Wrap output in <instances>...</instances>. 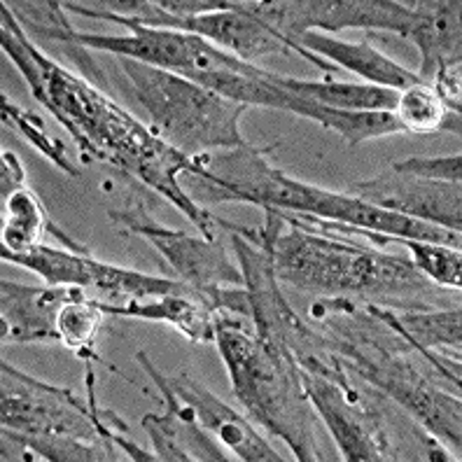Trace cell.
<instances>
[{"mask_svg": "<svg viewBox=\"0 0 462 462\" xmlns=\"http://www.w3.org/2000/svg\"><path fill=\"white\" fill-rule=\"evenodd\" d=\"M215 346L225 360L231 393L254 423L290 446L299 462L325 460L316 439V409L301 374L281 341L254 329L234 310H215Z\"/></svg>", "mask_w": 462, "mask_h": 462, "instance_id": "5", "label": "cell"}, {"mask_svg": "<svg viewBox=\"0 0 462 462\" xmlns=\"http://www.w3.org/2000/svg\"><path fill=\"white\" fill-rule=\"evenodd\" d=\"M430 85L434 87L437 97L441 98V103H444L448 113H462V59L460 61L441 63L434 70V78Z\"/></svg>", "mask_w": 462, "mask_h": 462, "instance_id": "27", "label": "cell"}, {"mask_svg": "<svg viewBox=\"0 0 462 462\" xmlns=\"http://www.w3.org/2000/svg\"><path fill=\"white\" fill-rule=\"evenodd\" d=\"M3 437L40 460L51 462H117L126 456L115 441H82L59 434H26L3 428Z\"/></svg>", "mask_w": 462, "mask_h": 462, "instance_id": "21", "label": "cell"}, {"mask_svg": "<svg viewBox=\"0 0 462 462\" xmlns=\"http://www.w3.org/2000/svg\"><path fill=\"white\" fill-rule=\"evenodd\" d=\"M292 42L325 61H332V66L360 75L369 85L402 91L406 87L423 82L413 70L397 63L395 59L385 57L383 51L369 45L366 40L350 42V40H338L334 35L318 33V31H306V33L292 38Z\"/></svg>", "mask_w": 462, "mask_h": 462, "instance_id": "16", "label": "cell"}, {"mask_svg": "<svg viewBox=\"0 0 462 462\" xmlns=\"http://www.w3.org/2000/svg\"><path fill=\"white\" fill-rule=\"evenodd\" d=\"M285 348L292 353L306 397L318 418L325 420L344 460H400L390 441L383 411L378 409L376 397L366 390L369 385L350 372L310 322L290 338Z\"/></svg>", "mask_w": 462, "mask_h": 462, "instance_id": "6", "label": "cell"}, {"mask_svg": "<svg viewBox=\"0 0 462 462\" xmlns=\"http://www.w3.org/2000/svg\"><path fill=\"white\" fill-rule=\"evenodd\" d=\"M50 215L29 185L3 199V226L0 253L23 254L40 245V238L50 231Z\"/></svg>", "mask_w": 462, "mask_h": 462, "instance_id": "20", "label": "cell"}, {"mask_svg": "<svg viewBox=\"0 0 462 462\" xmlns=\"http://www.w3.org/2000/svg\"><path fill=\"white\" fill-rule=\"evenodd\" d=\"M0 418L3 428L26 434H59L82 441H115L91 411L89 402L68 388L50 385L40 378L0 365Z\"/></svg>", "mask_w": 462, "mask_h": 462, "instance_id": "9", "label": "cell"}, {"mask_svg": "<svg viewBox=\"0 0 462 462\" xmlns=\"http://www.w3.org/2000/svg\"><path fill=\"white\" fill-rule=\"evenodd\" d=\"M106 316L107 313L101 309V299L89 297V292L68 301L57 320L61 344L73 350L82 362H97V334L101 332Z\"/></svg>", "mask_w": 462, "mask_h": 462, "instance_id": "23", "label": "cell"}, {"mask_svg": "<svg viewBox=\"0 0 462 462\" xmlns=\"http://www.w3.org/2000/svg\"><path fill=\"white\" fill-rule=\"evenodd\" d=\"M135 97L150 115V129L187 157H203L222 150L248 147L238 119L248 110L241 103L189 82L180 75L145 66L134 59H119Z\"/></svg>", "mask_w": 462, "mask_h": 462, "instance_id": "7", "label": "cell"}, {"mask_svg": "<svg viewBox=\"0 0 462 462\" xmlns=\"http://www.w3.org/2000/svg\"><path fill=\"white\" fill-rule=\"evenodd\" d=\"M135 362L147 372V376L152 378L157 388L171 390L182 404L189 409L192 418L201 425L208 434H213L215 439L222 441L225 446H229V451H234V456L238 460L245 462H281L285 460V456L273 448L269 441L262 437L254 425L250 423L248 418H243L241 413L234 411L229 404L215 397L210 390L203 388L199 381H194L192 376L187 374H175V376H164L159 372L154 362L150 360L145 350H138L135 353Z\"/></svg>", "mask_w": 462, "mask_h": 462, "instance_id": "12", "label": "cell"}, {"mask_svg": "<svg viewBox=\"0 0 462 462\" xmlns=\"http://www.w3.org/2000/svg\"><path fill=\"white\" fill-rule=\"evenodd\" d=\"M353 194L378 208L400 213L413 220L462 231L460 182H439L400 175L395 171L381 173L372 180L353 187Z\"/></svg>", "mask_w": 462, "mask_h": 462, "instance_id": "13", "label": "cell"}, {"mask_svg": "<svg viewBox=\"0 0 462 462\" xmlns=\"http://www.w3.org/2000/svg\"><path fill=\"white\" fill-rule=\"evenodd\" d=\"M278 85L282 89L292 91L297 97L316 101L320 106L338 107V110H385L393 113L400 91L388 87H376L369 82H337V79H322V82H309L281 75Z\"/></svg>", "mask_w": 462, "mask_h": 462, "instance_id": "18", "label": "cell"}, {"mask_svg": "<svg viewBox=\"0 0 462 462\" xmlns=\"http://www.w3.org/2000/svg\"><path fill=\"white\" fill-rule=\"evenodd\" d=\"M416 12L409 40L420 50V70L418 78L432 82L434 70L441 63L460 61L462 59V29H460V3L451 0H428L411 3Z\"/></svg>", "mask_w": 462, "mask_h": 462, "instance_id": "17", "label": "cell"}, {"mask_svg": "<svg viewBox=\"0 0 462 462\" xmlns=\"http://www.w3.org/2000/svg\"><path fill=\"white\" fill-rule=\"evenodd\" d=\"M248 7L290 40L306 31L334 35L346 29L390 31L409 38L416 23L411 3L395 0H271Z\"/></svg>", "mask_w": 462, "mask_h": 462, "instance_id": "10", "label": "cell"}, {"mask_svg": "<svg viewBox=\"0 0 462 462\" xmlns=\"http://www.w3.org/2000/svg\"><path fill=\"white\" fill-rule=\"evenodd\" d=\"M264 215L260 231L281 285L316 297L365 299L390 309H439V299L446 297L406 257L299 229L273 208H264Z\"/></svg>", "mask_w": 462, "mask_h": 462, "instance_id": "4", "label": "cell"}, {"mask_svg": "<svg viewBox=\"0 0 462 462\" xmlns=\"http://www.w3.org/2000/svg\"><path fill=\"white\" fill-rule=\"evenodd\" d=\"M278 145L236 147L199 157L201 171L197 175H180V185L194 201L206 206L217 203H253L257 208L285 210L310 215L318 220L348 225L356 229L376 231L393 238L437 243L462 250V231L444 229L439 225L413 220L400 213L378 208L356 194L322 189L318 185L294 180L288 173L271 166L269 154Z\"/></svg>", "mask_w": 462, "mask_h": 462, "instance_id": "3", "label": "cell"}, {"mask_svg": "<svg viewBox=\"0 0 462 462\" xmlns=\"http://www.w3.org/2000/svg\"><path fill=\"white\" fill-rule=\"evenodd\" d=\"M164 397V413H145L141 420L143 430L152 439L154 453L166 462L194 460H229L220 446L197 423L185 404L166 388H159Z\"/></svg>", "mask_w": 462, "mask_h": 462, "instance_id": "15", "label": "cell"}, {"mask_svg": "<svg viewBox=\"0 0 462 462\" xmlns=\"http://www.w3.org/2000/svg\"><path fill=\"white\" fill-rule=\"evenodd\" d=\"M87 294L82 288H29L19 282H0V328L3 344H61L59 313L73 299Z\"/></svg>", "mask_w": 462, "mask_h": 462, "instance_id": "14", "label": "cell"}, {"mask_svg": "<svg viewBox=\"0 0 462 462\" xmlns=\"http://www.w3.org/2000/svg\"><path fill=\"white\" fill-rule=\"evenodd\" d=\"M50 234L63 243V250L47 248L40 243L38 248L23 254L0 253V257L10 264H19L23 269L38 273L47 285L59 288H82L87 292H101L103 301L122 304L131 299H152L164 294H187L197 292V288L182 281L162 276H147L141 271L113 266L91 257L89 250L70 238L61 226L50 222Z\"/></svg>", "mask_w": 462, "mask_h": 462, "instance_id": "8", "label": "cell"}, {"mask_svg": "<svg viewBox=\"0 0 462 462\" xmlns=\"http://www.w3.org/2000/svg\"><path fill=\"white\" fill-rule=\"evenodd\" d=\"M397 245H404L411 253L416 269L428 276L434 285H444L446 290H460L462 285V253L448 245L413 241V238H395Z\"/></svg>", "mask_w": 462, "mask_h": 462, "instance_id": "25", "label": "cell"}, {"mask_svg": "<svg viewBox=\"0 0 462 462\" xmlns=\"http://www.w3.org/2000/svg\"><path fill=\"white\" fill-rule=\"evenodd\" d=\"M393 171L400 175L423 178V180L460 182L462 154H448V157H409L404 162H395Z\"/></svg>", "mask_w": 462, "mask_h": 462, "instance_id": "26", "label": "cell"}, {"mask_svg": "<svg viewBox=\"0 0 462 462\" xmlns=\"http://www.w3.org/2000/svg\"><path fill=\"white\" fill-rule=\"evenodd\" d=\"M309 322L350 372L378 395L395 400L430 437L460 456L462 402L439 385L441 376L365 299L318 297Z\"/></svg>", "mask_w": 462, "mask_h": 462, "instance_id": "2", "label": "cell"}, {"mask_svg": "<svg viewBox=\"0 0 462 462\" xmlns=\"http://www.w3.org/2000/svg\"><path fill=\"white\" fill-rule=\"evenodd\" d=\"M107 217L125 234L143 236L152 243L173 269L175 281L197 290L245 288L241 266L231 264L229 254L217 241L159 225L141 203L122 210H107Z\"/></svg>", "mask_w": 462, "mask_h": 462, "instance_id": "11", "label": "cell"}, {"mask_svg": "<svg viewBox=\"0 0 462 462\" xmlns=\"http://www.w3.org/2000/svg\"><path fill=\"white\" fill-rule=\"evenodd\" d=\"M297 115L313 119L325 129L338 134L348 147H357L360 143L372 141V138L404 134L395 115L385 113V110H374V113L372 110H338V107L320 106V103L304 98Z\"/></svg>", "mask_w": 462, "mask_h": 462, "instance_id": "19", "label": "cell"}, {"mask_svg": "<svg viewBox=\"0 0 462 462\" xmlns=\"http://www.w3.org/2000/svg\"><path fill=\"white\" fill-rule=\"evenodd\" d=\"M393 115L400 122L404 134H439V131H451L460 135V115L448 113L437 97L432 85L418 82V85L406 87L400 91Z\"/></svg>", "mask_w": 462, "mask_h": 462, "instance_id": "22", "label": "cell"}, {"mask_svg": "<svg viewBox=\"0 0 462 462\" xmlns=\"http://www.w3.org/2000/svg\"><path fill=\"white\" fill-rule=\"evenodd\" d=\"M0 113H3V125L14 129L17 134H22L23 138H26L38 152L45 154L57 169L66 171L70 178H79L78 169H75V166L70 164V159H68V150L66 145H63V141H59V138L47 134L45 119L40 117V115L14 106L7 97H3V101H0Z\"/></svg>", "mask_w": 462, "mask_h": 462, "instance_id": "24", "label": "cell"}, {"mask_svg": "<svg viewBox=\"0 0 462 462\" xmlns=\"http://www.w3.org/2000/svg\"><path fill=\"white\" fill-rule=\"evenodd\" d=\"M0 17L3 51L22 70L33 97L73 135L87 164L106 162L131 180L150 187L194 222L203 236L215 241L217 231L225 229V220L201 208L180 185V175L201 171L199 157L178 152L106 91L47 57L33 40L26 38L22 22L7 3H0Z\"/></svg>", "mask_w": 462, "mask_h": 462, "instance_id": "1", "label": "cell"}, {"mask_svg": "<svg viewBox=\"0 0 462 462\" xmlns=\"http://www.w3.org/2000/svg\"><path fill=\"white\" fill-rule=\"evenodd\" d=\"M0 164H3V169H0V194L5 199L12 192L26 187V169L22 166L17 154L10 152V150L0 152Z\"/></svg>", "mask_w": 462, "mask_h": 462, "instance_id": "28", "label": "cell"}]
</instances>
